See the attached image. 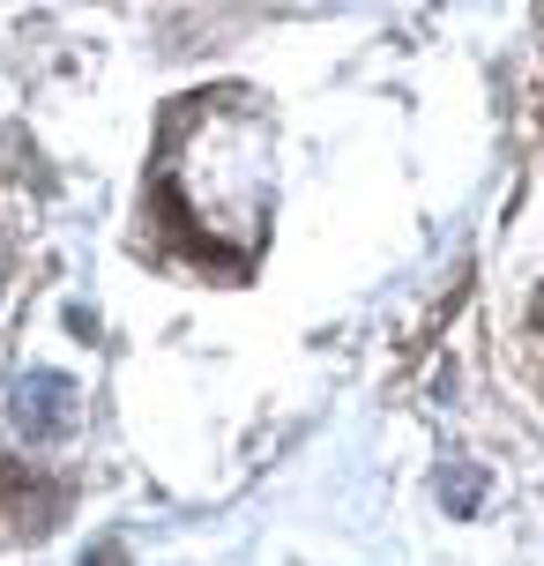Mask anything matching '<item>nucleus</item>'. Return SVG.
<instances>
[{
  "label": "nucleus",
  "instance_id": "1",
  "mask_svg": "<svg viewBox=\"0 0 544 566\" xmlns=\"http://www.w3.org/2000/svg\"><path fill=\"white\" fill-rule=\"evenodd\" d=\"M67 507V492L53 478H38L23 462H0V537H45Z\"/></svg>",
  "mask_w": 544,
  "mask_h": 566
},
{
  "label": "nucleus",
  "instance_id": "2",
  "mask_svg": "<svg viewBox=\"0 0 544 566\" xmlns=\"http://www.w3.org/2000/svg\"><path fill=\"white\" fill-rule=\"evenodd\" d=\"M60 396H67L60 380H38V388L23 380V396H15V424H23V432H38V440H45V432H60V424H67Z\"/></svg>",
  "mask_w": 544,
  "mask_h": 566
},
{
  "label": "nucleus",
  "instance_id": "3",
  "mask_svg": "<svg viewBox=\"0 0 544 566\" xmlns=\"http://www.w3.org/2000/svg\"><path fill=\"white\" fill-rule=\"evenodd\" d=\"M83 566H135V559H127V552H119V544H97V552H90Z\"/></svg>",
  "mask_w": 544,
  "mask_h": 566
},
{
  "label": "nucleus",
  "instance_id": "4",
  "mask_svg": "<svg viewBox=\"0 0 544 566\" xmlns=\"http://www.w3.org/2000/svg\"><path fill=\"white\" fill-rule=\"evenodd\" d=\"M530 343H537V350H544V298H537V306H530Z\"/></svg>",
  "mask_w": 544,
  "mask_h": 566
}]
</instances>
